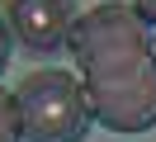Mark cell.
Segmentation results:
<instances>
[{
    "label": "cell",
    "mask_w": 156,
    "mask_h": 142,
    "mask_svg": "<svg viewBox=\"0 0 156 142\" xmlns=\"http://www.w3.org/2000/svg\"><path fill=\"white\" fill-rule=\"evenodd\" d=\"M71 57L95 123L109 133L156 128V28L133 5L104 0L85 9L71 28Z\"/></svg>",
    "instance_id": "cell-1"
},
{
    "label": "cell",
    "mask_w": 156,
    "mask_h": 142,
    "mask_svg": "<svg viewBox=\"0 0 156 142\" xmlns=\"http://www.w3.org/2000/svg\"><path fill=\"white\" fill-rule=\"evenodd\" d=\"M14 104H19V128L24 142H85L95 109H90L85 90L71 71H29L14 85Z\"/></svg>",
    "instance_id": "cell-2"
},
{
    "label": "cell",
    "mask_w": 156,
    "mask_h": 142,
    "mask_svg": "<svg viewBox=\"0 0 156 142\" xmlns=\"http://www.w3.org/2000/svg\"><path fill=\"white\" fill-rule=\"evenodd\" d=\"M76 19H80L76 0H5V24L19 38V47L33 52V57L66 52Z\"/></svg>",
    "instance_id": "cell-3"
},
{
    "label": "cell",
    "mask_w": 156,
    "mask_h": 142,
    "mask_svg": "<svg viewBox=\"0 0 156 142\" xmlns=\"http://www.w3.org/2000/svg\"><path fill=\"white\" fill-rule=\"evenodd\" d=\"M0 142H24V128H19V104H14V90H0Z\"/></svg>",
    "instance_id": "cell-4"
},
{
    "label": "cell",
    "mask_w": 156,
    "mask_h": 142,
    "mask_svg": "<svg viewBox=\"0 0 156 142\" xmlns=\"http://www.w3.org/2000/svg\"><path fill=\"white\" fill-rule=\"evenodd\" d=\"M133 9H137V14H142L147 24L156 28V0H133Z\"/></svg>",
    "instance_id": "cell-5"
},
{
    "label": "cell",
    "mask_w": 156,
    "mask_h": 142,
    "mask_svg": "<svg viewBox=\"0 0 156 142\" xmlns=\"http://www.w3.org/2000/svg\"><path fill=\"white\" fill-rule=\"evenodd\" d=\"M5 62H10V24L0 19V71H5Z\"/></svg>",
    "instance_id": "cell-6"
}]
</instances>
